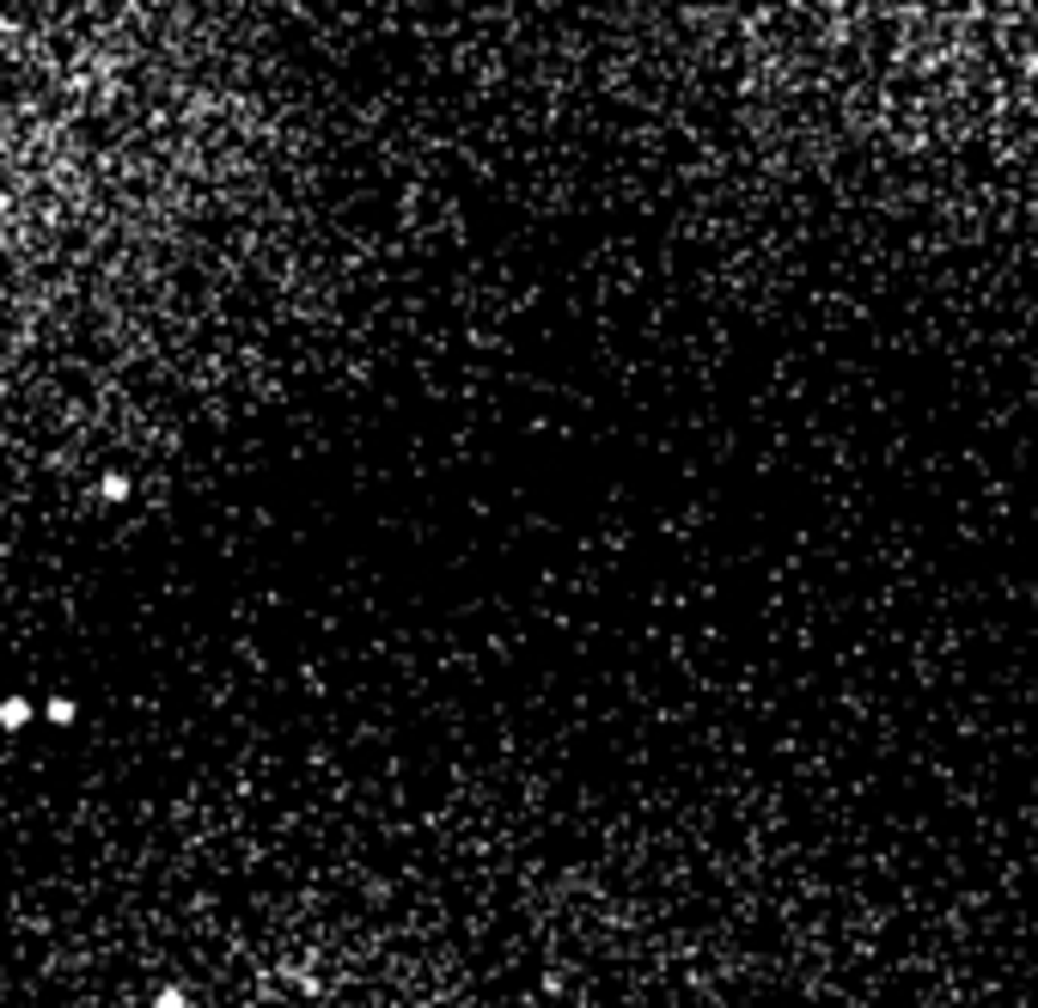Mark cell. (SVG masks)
Instances as JSON below:
<instances>
[{"mask_svg": "<svg viewBox=\"0 0 1038 1008\" xmlns=\"http://www.w3.org/2000/svg\"><path fill=\"white\" fill-rule=\"evenodd\" d=\"M32 715H37V709H32V697H7V703H0V728H13V733H19V728H32Z\"/></svg>", "mask_w": 1038, "mask_h": 1008, "instance_id": "1", "label": "cell"}, {"mask_svg": "<svg viewBox=\"0 0 1038 1008\" xmlns=\"http://www.w3.org/2000/svg\"><path fill=\"white\" fill-rule=\"evenodd\" d=\"M154 1008H196V1003H190L178 984H159V991H154Z\"/></svg>", "mask_w": 1038, "mask_h": 1008, "instance_id": "2", "label": "cell"}, {"mask_svg": "<svg viewBox=\"0 0 1038 1008\" xmlns=\"http://www.w3.org/2000/svg\"><path fill=\"white\" fill-rule=\"evenodd\" d=\"M105 501H129V477H117V471H110V477H105Z\"/></svg>", "mask_w": 1038, "mask_h": 1008, "instance_id": "3", "label": "cell"}, {"mask_svg": "<svg viewBox=\"0 0 1038 1008\" xmlns=\"http://www.w3.org/2000/svg\"><path fill=\"white\" fill-rule=\"evenodd\" d=\"M49 721H56V728H68V721H74V703L56 697V703H49Z\"/></svg>", "mask_w": 1038, "mask_h": 1008, "instance_id": "4", "label": "cell"}]
</instances>
